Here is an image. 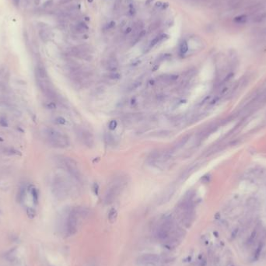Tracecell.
Returning <instances> with one entry per match:
<instances>
[{
    "label": "cell",
    "instance_id": "1",
    "mask_svg": "<svg viewBox=\"0 0 266 266\" xmlns=\"http://www.w3.org/2000/svg\"><path fill=\"white\" fill-rule=\"evenodd\" d=\"M126 185V179L124 177H118L111 182L110 187L107 189L104 197V202L105 204H110L112 203L116 198L118 196L121 189L125 186Z\"/></svg>",
    "mask_w": 266,
    "mask_h": 266
},
{
    "label": "cell",
    "instance_id": "2",
    "mask_svg": "<svg viewBox=\"0 0 266 266\" xmlns=\"http://www.w3.org/2000/svg\"><path fill=\"white\" fill-rule=\"evenodd\" d=\"M45 135L49 143L54 147L65 148L69 146V138L54 129H47L45 130Z\"/></svg>",
    "mask_w": 266,
    "mask_h": 266
},
{
    "label": "cell",
    "instance_id": "3",
    "mask_svg": "<svg viewBox=\"0 0 266 266\" xmlns=\"http://www.w3.org/2000/svg\"><path fill=\"white\" fill-rule=\"evenodd\" d=\"M52 191L54 195L58 198L64 199L68 196L69 185L64 179L56 177L52 185Z\"/></svg>",
    "mask_w": 266,
    "mask_h": 266
},
{
    "label": "cell",
    "instance_id": "4",
    "mask_svg": "<svg viewBox=\"0 0 266 266\" xmlns=\"http://www.w3.org/2000/svg\"><path fill=\"white\" fill-rule=\"evenodd\" d=\"M62 163L65 169L67 170L68 172L73 176L75 179H76L79 181H82V177L80 170L78 167L76 162L73 159L69 158V157H65L62 160Z\"/></svg>",
    "mask_w": 266,
    "mask_h": 266
},
{
    "label": "cell",
    "instance_id": "5",
    "mask_svg": "<svg viewBox=\"0 0 266 266\" xmlns=\"http://www.w3.org/2000/svg\"><path fill=\"white\" fill-rule=\"evenodd\" d=\"M77 209H73L70 212L67 222H66V232L69 236L74 235L77 231V219H78Z\"/></svg>",
    "mask_w": 266,
    "mask_h": 266
},
{
    "label": "cell",
    "instance_id": "6",
    "mask_svg": "<svg viewBox=\"0 0 266 266\" xmlns=\"http://www.w3.org/2000/svg\"><path fill=\"white\" fill-rule=\"evenodd\" d=\"M173 220L170 218L166 219L157 230V237L160 240H165L169 238L170 230L173 229Z\"/></svg>",
    "mask_w": 266,
    "mask_h": 266
},
{
    "label": "cell",
    "instance_id": "7",
    "mask_svg": "<svg viewBox=\"0 0 266 266\" xmlns=\"http://www.w3.org/2000/svg\"><path fill=\"white\" fill-rule=\"evenodd\" d=\"M138 262L143 266H158L160 258L154 254H145L138 258Z\"/></svg>",
    "mask_w": 266,
    "mask_h": 266
},
{
    "label": "cell",
    "instance_id": "8",
    "mask_svg": "<svg viewBox=\"0 0 266 266\" xmlns=\"http://www.w3.org/2000/svg\"><path fill=\"white\" fill-rule=\"evenodd\" d=\"M77 135H79L80 140L88 147H92L94 144V138L92 133L85 129H79L77 132Z\"/></svg>",
    "mask_w": 266,
    "mask_h": 266
},
{
    "label": "cell",
    "instance_id": "9",
    "mask_svg": "<svg viewBox=\"0 0 266 266\" xmlns=\"http://www.w3.org/2000/svg\"><path fill=\"white\" fill-rule=\"evenodd\" d=\"M36 78L37 80H46L48 79V76L47 73V71L44 68V66L42 64H37L36 66Z\"/></svg>",
    "mask_w": 266,
    "mask_h": 266
},
{
    "label": "cell",
    "instance_id": "10",
    "mask_svg": "<svg viewBox=\"0 0 266 266\" xmlns=\"http://www.w3.org/2000/svg\"><path fill=\"white\" fill-rule=\"evenodd\" d=\"M175 191V187L174 185H171L169 187H167V189L165 190L163 195H162L161 198V202L162 203H166L171 198V197L173 196L174 193Z\"/></svg>",
    "mask_w": 266,
    "mask_h": 266
},
{
    "label": "cell",
    "instance_id": "11",
    "mask_svg": "<svg viewBox=\"0 0 266 266\" xmlns=\"http://www.w3.org/2000/svg\"><path fill=\"white\" fill-rule=\"evenodd\" d=\"M105 67L110 72H116L118 69V62L116 58H110L105 63Z\"/></svg>",
    "mask_w": 266,
    "mask_h": 266
},
{
    "label": "cell",
    "instance_id": "12",
    "mask_svg": "<svg viewBox=\"0 0 266 266\" xmlns=\"http://www.w3.org/2000/svg\"><path fill=\"white\" fill-rule=\"evenodd\" d=\"M189 137H190L189 135H185L184 137H182L181 139H179L175 143V145L174 146V149H178L181 148L182 146H184L186 144V142H187V140L189 139Z\"/></svg>",
    "mask_w": 266,
    "mask_h": 266
},
{
    "label": "cell",
    "instance_id": "13",
    "mask_svg": "<svg viewBox=\"0 0 266 266\" xmlns=\"http://www.w3.org/2000/svg\"><path fill=\"white\" fill-rule=\"evenodd\" d=\"M263 245H264V243H263L262 241L258 243V245L255 251H254V255H253V260H254V261H257V260L259 258L260 255H261V254H262V251Z\"/></svg>",
    "mask_w": 266,
    "mask_h": 266
},
{
    "label": "cell",
    "instance_id": "14",
    "mask_svg": "<svg viewBox=\"0 0 266 266\" xmlns=\"http://www.w3.org/2000/svg\"><path fill=\"white\" fill-rule=\"evenodd\" d=\"M118 217V212L115 209H110V211L109 212L108 214V219L110 223H114L115 220L117 219Z\"/></svg>",
    "mask_w": 266,
    "mask_h": 266
},
{
    "label": "cell",
    "instance_id": "15",
    "mask_svg": "<svg viewBox=\"0 0 266 266\" xmlns=\"http://www.w3.org/2000/svg\"><path fill=\"white\" fill-rule=\"evenodd\" d=\"M248 20V16L247 15H240L237 16L234 18V22L238 24H244L245 23H247V21Z\"/></svg>",
    "mask_w": 266,
    "mask_h": 266
},
{
    "label": "cell",
    "instance_id": "16",
    "mask_svg": "<svg viewBox=\"0 0 266 266\" xmlns=\"http://www.w3.org/2000/svg\"><path fill=\"white\" fill-rule=\"evenodd\" d=\"M257 236H258V230H254L252 231V233L251 234L250 237H249L248 240H247V245H251L252 243L255 241L256 238H257Z\"/></svg>",
    "mask_w": 266,
    "mask_h": 266
},
{
    "label": "cell",
    "instance_id": "17",
    "mask_svg": "<svg viewBox=\"0 0 266 266\" xmlns=\"http://www.w3.org/2000/svg\"><path fill=\"white\" fill-rule=\"evenodd\" d=\"M187 51H188L187 43L185 41H182L181 44V45H180V52H181V54H185V53H186Z\"/></svg>",
    "mask_w": 266,
    "mask_h": 266
},
{
    "label": "cell",
    "instance_id": "18",
    "mask_svg": "<svg viewBox=\"0 0 266 266\" xmlns=\"http://www.w3.org/2000/svg\"><path fill=\"white\" fill-rule=\"evenodd\" d=\"M40 34V37L41 38V40L44 41H47L48 40L49 38V34L45 30H41L39 33Z\"/></svg>",
    "mask_w": 266,
    "mask_h": 266
},
{
    "label": "cell",
    "instance_id": "19",
    "mask_svg": "<svg viewBox=\"0 0 266 266\" xmlns=\"http://www.w3.org/2000/svg\"><path fill=\"white\" fill-rule=\"evenodd\" d=\"M27 215L30 219H34L36 215V212L34 209L32 208H27Z\"/></svg>",
    "mask_w": 266,
    "mask_h": 266
},
{
    "label": "cell",
    "instance_id": "20",
    "mask_svg": "<svg viewBox=\"0 0 266 266\" xmlns=\"http://www.w3.org/2000/svg\"><path fill=\"white\" fill-rule=\"evenodd\" d=\"M105 141L107 142V144H112L114 142V137L109 133H107L105 135Z\"/></svg>",
    "mask_w": 266,
    "mask_h": 266
},
{
    "label": "cell",
    "instance_id": "21",
    "mask_svg": "<svg viewBox=\"0 0 266 266\" xmlns=\"http://www.w3.org/2000/svg\"><path fill=\"white\" fill-rule=\"evenodd\" d=\"M31 195L33 196V199H34V203L36 204L37 202V198H38V195H37V191L36 190V188L33 187L31 189Z\"/></svg>",
    "mask_w": 266,
    "mask_h": 266
},
{
    "label": "cell",
    "instance_id": "22",
    "mask_svg": "<svg viewBox=\"0 0 266 266\" xmlns=\"http://www.w3.org/2000/svg\"><path fill=\"white\" fill-rule=\"evenodd\" d=\"M161 41V37H160V36L155 37L154 39L151 41V43H150V44H149V48H153L154 45H156V44H157L159 41Z\"/></svg>",
    "mask_w": 266,
    "mask_h": 266
},
{
    "label": "cell",
    "instance_id": "23",
    "mask_svg": "<svg viewBox=\"0 0 266 266\" xmlns=\"http://www.w3.org/2000/svg\"><path fill=\"white\" fill-rule=\"evenodd\" d=\"M24 195H25V190H24V187H22V188H20V189L19 193H18V198H19V200L20 202L24 199Z\"/></svg>",
    "mask_w": 266,
    "mask_h": 266
},
{
    "label": "cell",
    "instance_id": "24",
    "mask_svg": "<svg viewBox=\"0 0 266 266\" xmlns=\"http://www.w3.org/2000/svg\"><path fill=\"white\" fill-rule=\"evenodd\" d=\"M77 29H78L79 30H88V27L83 24V23H80L78 25H77Z\"/></svg>",
    "mask_w": 266,
    "mask_h": 266
},
{
    "label": "cell",
    "instance_id": "25",
    "mask_svg": "<svg viewBox=\"0 0 266 266\" xmlns=\"http://www.w3.org/2000/svg\"><path fill=\"white\" fill-rule=\"evenodd\" d=\"M116 126H117V122H116L115 121H111L109 123V129H114L116 128Z\"/></svg>",
    "mask_w": 266,
    "mask_h": 266
},
{
    "label": "cell",
    "instance_id": "26",
    "mask_svg": "<svg viewBox=\"0 0 266 266\" xmlns=\"http://www.w3.org/2000/svg\"><path fill=\"white\" fill-rule=\"evenodd\" d=\"M56 123H58L59 125H65V120L62 117H58V118H56Z\"/></svg>",
    "mask_w": 266,
    "mask_h": 266
},
{
    "label": "cell",
    "instance_id": "27",
    "mask_svg": "<svg viewBox=\"0 0 266 266\" xmlns=\"http://www.w3.org/2000/svg\"><path fill=\"white\" fill-rule=\"evenodd\" d=\"M47 107L48 109H55L56 108V104H55L54 102H50L49 104H48Z\"/></svg>",
    "mask_w": 266,
    "mask_h": 266
},
{
    "label": "cell",
    "instance_id": "28",
    "mask_svg": "<svg viewBox=\"0 0 266 266\" xmlns=\"http://www.w3.org/2000/svg\"><path fill=\"white\" fill-rule=\"evenodd\" d=\"M0 125H2V126H4V127L7 126V122H6V121H5V119H0Z\"/></svg>",
    "mask_w": 266,
    "mask_h": 266
},
{
    "label": "cell",
    "instance_id": "29",
    "mask_svg": "<svg viewBox=\"0 0 266 266\" xmlns=\"http://www.w3.org/2000/svg\"><path fill=\"white\" fill-rule=\"evenodd\" d=\"M114 26H115V23H114V21H112V22H110V23L107 25V28H108V29H110V28H112V27H114Z\"/></svg>",
    "mask_w": 266,
    "mask_h": 266
},
{
    "label": "cell",
    "instance_id": "30",
    "mask_svg": "<svg viewBox=\"0 0 266 266\" xmlns=\"http://www.w3.org/2000/svg\"><path fill=\"white\" fill-rule=\"evenodd\" d=\"M13 4H14L15 6H16V7H18L19 5H20V0H13Z\"/></svg>",
    "mask_w": 266,
    "mask_h": 266
},
{
    "label": "cell",
    "instance_id": "31",
    "mask_svg": "<svg viewBox=\"0 0 266 266\" xmlns=\"http://www.w3.org/2000/svg\"><path fill=\"white\" fill-rule=\"evenodd\" d=\"M130 13L132 15V14H134L135 13V9H134V7H133L132 6V5H131V6H130Z\"/></svg>",
    "mask_w": 266,
    "mask_h": 266
},
{
    "label": "cell",
    "instance_id": "32",
    "mask_svg": "<svg viewBox=\"0 0 266 266\" xmlns=\"http://www.w3.org/2000/svg\"><path fill=\"white\" fill-rule=\"evenodd\" d=\"M162 5H163V3H162V2H157V3L156 4V6H157V7H161V6H162Z\"/></svg>",
    "mask_w": 266,
    "mask_h": 266
},
{
    "label": "cell",
    "instance_id": "33",
    "mask_svg": "<svg viewBox=\"0 0 266 266\" xmlns=\"http://www.w3.org/2000/svg\"><path fill=\"white\" fill-rule=\"evenodd\" d=\"M167 7H168V3H164L162 5V9H166Z\"/></svg>",
    "mask_w": 266,
    "mask_h": 266
},
{
    "label": "cell",
    "instance_id": "34",
    "mask_svg": "<svg viewBox=\"0 0 266 266\" xmlns=\"http://www.w3.org/2000/svg\"><path fill=\"white\" fill-rule=\"evenodd\" d=\"M132 31V29L130 28V27H129L128 29H126V31H125V34H129V33H130Z\"/></svg>",
    "mask_w": 266,
    "mask_h": 266
},
{
    "label": "cell",
    "instance_id": "35",
    "mask_svg": "<svg viewBox=\"0 0 266 266\" xmlns=\"http://www.w3.org/2000/svg\"><path fill=\"white\" fill-rule=\"evenodd\" d=\"M153 1V0H147V1H146V4H149V3H150V2H152Z\"/></svg>",
    "mask_w": 266,
    "mask_h": 266
},
{
    "label": "cell",
    "instance_id": "36",
    "mask_svg": "<svg viewBox=\"0 0 266 266\" xmlns=\"http://www.w3.org/2000/svg\"><path fill=\"white\" fill-rule=\"evenodd\" d=\"M93 0H88V2H92Z\"/></svg>",
    "mask_w": 266,
    "mask_h": 266
}]
</instances>
